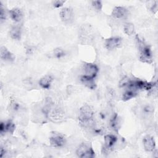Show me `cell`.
Wrapping results in <instances>:
<instances>
[{
  "label": "cell",
  "mask_w": 158,
  "mask_h": 158,
  "mask_svg": "<svg viewBox=\"0 0 158 158\" xmlns=\"http://www.w3.org/2000/svg\"><path fill=\"white\" fill-rule=\"evenodd\" d=\"M9 13L11 19L15 22H19L22 20L23 12L19 8H13L9 10Z\"/></svg>",
  "instance_id": "16"
},
{
  "label": "cell",
  "mask_w": 158,
  "mask_h": 158,
  "mask_svg": "<svg viewBox=\"0 0 158 158\" xmlns=\"http://www.w3.org/2000/svg\"><path fill=\"white\" fill-rule=\"evenodd\" d=\"M10 36L12 39L19 40L21 38L22 30L19 26H14L11 28L9 31Z\"/></svg>",
  "instance_id": "18"
},
{
  "label": "cell",
  "mask_w": 158,
  "mask_h": 158,
  "mask_svg": "<svg viewBox=\"0 0 158 158\" xmlns=\"http://www.w3.org/2000/svg\"><path fill=\"white\" fill-rule=\"evenodd\" d=\"M1 59L4 61H13L15 59L14 55L5 46H1L0 49Z\"/></svg>",
  "instance_id": "13"
},
{
  "label": "cell",
  "mask_w": 158,
  "mask_h": 158,
  "mask_svg": "<svg viewBox=\"0 0 158 158\" xmlns=\"http://www.w3.org/2000/svg\"><path fill=\"white\" fill-rule=\"evenodd\" d=\"M52 81L53 78L51 75H46L40 79L39 85L43 89H49Z\"/></svg>",
  "instance_id": "15"
},
{
  "label": "cell",
  "mask_w": 158,
  "mask_h": 158,
  "mask_svg": "<svg viewBox=\"0 0 158 158\" xmlns=\"http://www.w3.org/2000/svg\"><path fill=\"white\" fill-rule=\"evenodd\" d=\"M117 137L113 134H107L105 135L104 138V145L103 148L104 152H109L110 151H112L117 142Z\"/></svg>",
  "instance_id": "6"
},
{
  "label": "cell",
  "mask_w": 158,
  "mask_h": 158,
  "mask_svg": "<svg viewBox=\"0 0 158 158\" xmlns=\"http://www.w3.org/2000/svg\"><path fill=\"white\" fill-rule=\"evenodd\" d=\"M94 118V111L89 106L85 105L80 109L78 122L82 127L93 129L95 123Z\"/></svg>",
  "instance_id": "2"
},
{
  "label": "cell",
  "mask_w": 158,
  "mask_h": 158,
  "mask_svg": "<svg viewBox=\"0 0 158 158\" xmlns=\"http://www.w3.org/2000/svg\"><path fill=\"white\" fill-rule=\"evenodd\" d=\"M80 80L81 82L89 89H94L96 87V84L94 81V78L87 77L85 75H82L80 76Z\"/></svg>",
  "instance_id": "14"
},
{
  "label": "cell",
  "mask_w": 158,
  "mask_h": 158,
  "mask_svg": "<svg viewBox=\"0 0 158 158\" xmlns=\"http://www.w3.org/2000/svg\"><path fill=\"white\" fill-rule=\"evenodd\" d=\"M64 3H65V1H62V0L54 1H53V6L56 8H59L62 7Z\"/></svg>",
  "instance_id": "25"
},
{
  "label": "cell",
  "mask_w": 158,
  "mask_h": 158,
  "mask_svg": "<svg viewBox=\"0 0 158 158\" xmlns=\"http://www.w3.org/2000/svg\"><path fill=\"white\" fill-rule=\"evenodd\" d=\"M76 154L81 158H93L95 156V152L91 146L86 143H81L77 148Z\"/></svg>",
  "instance_id": "4"
},
{
  "label": "cell",
  "mask_w": 158,
  "mask_h": 158,
  "mask_svg": "<svg viewBox=\"0 0 158 158\" xmlns=\"http://www.w3.org/2000/svg\"><path fill=\"white\" fill-rule=\"evenodd\" d=\"M15 124L10 120L6 122H2L0 125V131L1 135L5 133H9L12 134L15 131Z\"/></svg>",
  "instance_id": "11"
},
{
  "label": "cell",
  "mask_w": 158,
  "mask_h": 158,
  "mask_svg": "<svg viewBox=\"0 0 158 158\" xmlns=\"http://www.w3.org/2000/svg\"><path fill=\"white\" fill-rule=\"evenodd\" d=\"M123 30L125 33L128 35L131 36L135 33V27L134 25L131 23H126L123 26Z\"/></svg>",
  "instance_id": "20"
},
{
  "label": "cell",
  "mask_w": 158,
  "mask_h": 158,
  "mask_svg": "<svg viewBox=\"0 0 158 158\" xmlns=\"http://www.w3.org/2000/svg\"><path fill=\"white\" fill-rule=\"evenodd\" d=\"M91 4L93 7L97 10H101L102 8V4L100 1H93Z\"/></svg>",
  "instance_id": "22"
},
{
  "label": "cell",
  "mask_w": 158,
  "mask_h": 158,
  "mask_svg": "<svg viewBox=\"0 0 158 158\" xmlns=\"http://www.w3.org/2000/svg\"><path fill=\"white\" fill-rule=\"evenodd\" d=\"M43 113L52 121L57 122L64 120V112L60 107L55 106L51 98H47L43 108Z\"/></svg>",
  "instance_id": "1"
},
{
  "label": "cell",
  "mask_w": 158,
  "mask_h": 158,
  "mask_svg": "<svg viewBox=\"0 0 158 158\" xmlns=\"http://www.w3.org/2000/svg\"><path fill=\"white\" fill-rule=\"evenodd\" d=\"M65 54V51L60 48H57L54 49V55L57 59H60Z\"/></svg>",
  "instance_id": "21"
},
{
  "label": "cell",
  "mask_w": 158,
  "mask_h": 158,
  "mask_svg": "<svg viewBox=\"0 0 158 158\" xmlns=\"http://www.w3.org/2000/svg\"><path fill=\"white\" fill-rule=\"evenodd\" d=\"M136 40L139 51V60L143 62L151 64L152 62V53L150 46L138 35H136Z\"/></svg>",
  "instance_id": "3"
},
{
  "label": "cell",
  "mask_w": 158,
  "mask_h": 158,
  "mask_svg": "<svg viewBox=\"0 0 158 158\" xmlns=\"http://www.w3.org/2000/svg\"><path fill=\"white\" fill-rule=\"evenodd\" d=\"M138 94V90L132 88H127V89L122 94V100L127 101L136 96Z\"/></svg>",
  "instance_id": "17"
},
{
  "label": "cell",
  "mask_w": 158,
  "mask_h": 158,
  "mask_svg": "<svg viewBox=\"0 0 158 158\" xmlns=\"http://www.w3.org/2000/svg\"><path fill=\"white\" fill-rule=\"evenodd\" d=\"M65 143V138L62 133L54 132L49 137V143L52 147L60 148L64 146Z\"/></svg>",
  "instance_id": "5"
},
{
  "label": "cell",
  "mask_w": 158,
  "mask_h": 158,
  "mask_svg": "<svg viewBox=\"0 0 158 158\" xmlns=\"http://www.w3.org/2000/svg\"><path fill=\"white\" fill-rule=\"evenodd\" d=\"M144 149L148 152H153L156 149V142L154 138L150 135H146L143 139Z\"/></svg>",
  "instance_id": "10"
},
{
  "label": "cell",
  "mask_w": 158,
  "mask_h": 158,
  "mask_svg": "<svg viewBox=\"0 0 158 158\" xmlns=\"http://www.w3.org/2000/svg\"><path fill=\"white\" fill-rule=\"evenodd\" d=\"M83 75L93 78H95L99 72V69L98 66L94 64L85 63L83 65Z\"/></svg>",
  "instance_id": "7"
},
{
  "label": "cell",
  "mask_w": 158,
  "mask_h": 158,
  "mask_svg": "<svg viewBox=\"0 0 158 158\" xmlns=\"http://www.w3.org/2000/svg\"><path fill=\"white\" fill-rule=\"evenodd\" d=\"M6 17V13H5L4 9L2 6L1 5V7H0V19H1V23H2L4 21H5Z\"/></svg>",
  "instance_id": "24"
},
{
  "label": "cell",
  "mask_w": 158,
  "mask_h": 158,
  "mask_svg": "<svg viewBox=\"0 0 158 158\" xmlns=\"http://www.w3.org/2000/svg\"><path fill=\"white\" fill-rule=\"evenodd\" d=\"M122 43V38L118 36H113L109 38L105 41V47L109 50L115 49L119 48Z\"/></svg>",
  "instance_id": "9"
},
{
  "label": "cell",
  "mask_w": 158,
  "mask_h": 158,
  "mask_svg": "<svg viewBox=\"0 0 158 158\" xmlns=\"http://www.w3.org/2000/svg\"><path fill=\"white\" fill-rule=\"evenodd\" d=\"M150 6V10L153 13H156L157 11V1H152Z\"/></svg>",
  "instance_id": "23"
},
{
  "label": "cell",
  "mask_w": 158,
  "mask_h": 158,
  "mask_svg": "<svg viewBox=\"0 0 158 158\" xmlns=\"http://www.w3.org/2000/svg\"><path fill=\"white\" fill-rule=\"evenodd\" d=\"M111 15L115 19H123L128 15V10L122 6H116L113 9Z\"/></svg>",
  "instance_id": "12"
},
{
  "label": "cell",
  "mask_w": 158,
  "mask_h": 158,
  "mask_svg": "<svg viewBox=\"0 0 158 158\" xmlns=\"http://www.w3.org/2000/svg\"><path fill=\"white\" fill-rule=\"evenodd\" d=\"M59 15L62 21L67 23H71L74 17L73 11L70 7L62 8L60 11Z\"/></svg>",
  "instance_id": "8"
},
{
  "label": "cell",
  "mask_w": 158,
  "mask_h": 158,
  "mask_svg": "<svg viewBox=\"0 0 158 158\" xmlns=\"http://www.w3.org/2000/svg\"><path fill=\"white\" fill-rule=\"evenodd\" d=\"M119 125H120L119 117L117 114H115L110 120V126L111 128L113 129V130L117 132L120 127Z\"/></svg>",
  "instance_id": "19"
}]
</instances>
